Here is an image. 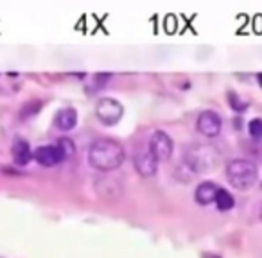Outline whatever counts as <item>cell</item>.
Listing matches in <instances>:
<instances>
[{"mask_svg":"<svg viewBox=\"0 0 262 258\" xmlns=\"http://www.w3.org/2000/svg\"><path fill=\"white\" fill-rule=\"evenodd\" d=\"M124 147L113 138H99L88 149V163L93 169L102 170V172L119 169L124 163Z\"/></svg>","mask_w":262,"mask_h":258,"instance_id":"1","label":"cell"},{"mask_svg":"<svg viewBox=\"0 0 262 258\" xmlns=\"http://www.w3.org/2000/svg\"><path fill=\"white\" fill-rule=\"evenodd\" d=\"M183 163L194 172V176L201 172H209V170L218 167L219 151L210 143H194L187 149Z\"/></svg>","mask_w":262,"mask_h":258,"instance_id":"2","label":"cell"},{"mask_svg":"<svg viewBox=\"0 0 262 258\" xmlns=\"http://www.w3.org/2000/svg\"><path fill=\"white\" fill-rule=\"evenodd\" d=\"M259 178V167L252 160L236 158L227 165V179L237 190H248Z\"/></svg>","mask_w":262,"mask_h":258,"instance_id":"3","label":"cell"},{"mask_svg":"<svg viewBox=\"0 0 262 258\" xmlns=\"http://www.w3.org/2000/svg\"><path fill=\"white\" fill-rule=\"evenodd\" d=\"M95 115L104 126H115L117 122L124 115V108L122 104L113 97H104L101 99L95 106Z\"/></svg>","mask_w":262,"mask_h":258,"instance_id":"4","label":"cell"},{"mask_svg":"<svg viewBox=\"0 0 262 258\" xmlns=\"http://www.w3.org/2000/svg\"><path fill=\"white\" fill-rule=\"evenodd\" d=\"M173 149H174V142L173 138L165 131H155L149 140V149L147 151L151 152L153 158L156 161H167L173 154Z\"/></svg>","mask_w":262,"mask_h":258,"instance_id":"5","label":"cell"},{"mask_svg":"<svg viewBox=\"0 0 262 258\" xmlns=\"http://www.w3.org/2000/svg\"><path fill=\"white\" fill-rule=\"evenodd\" d=\"M93 188H95V194L104 201H117L122 196V190H124L122 183L117 178H111V176H99V178H95Z\"/></svg>","mask_w":262,"mask_h":258,"instance_id":"6","label":"cell"},{"mask_svg":"<svg viewBox=\"0 0 262 258\" xmlns=\"http://www.w3.org/2000/svg\"><path fill=\"white\" fill-rule=\"evenodd\" d=\"M200 133L205 134V136H218L221 133V128H223V119L218 112L214 110H205V112L200 113L198 117V122H196Z\"/></svg>","mask_w":262,"mask_h":258,"instance_id":"7","label":"cell"},{"mask_svg":"<svg viewBox=\"0 0 262 258\" xmlns=\"http://www.w3.org/2000/svg\"><path fill=\"white\" fill-rule=\"evenodd\" d=\"M32 158H34L40 165H43V167H54V165L65 161V158H63V154L58 149V145L38 147V149L34 151V154H32Z\"/></svg>","mask_w":262,"mask_h":258,"instance_id":"8","label":"cell"},{"mask_svg":"<svg viewBox=\"0 0 262 258\" xmlns=\"http://www.w3.org/2000/svg\"><path fill=\"white\" fill-rule=\"evenodd\" d=\"M135 169L144 178H151V176H155L156 169H158V161L146 149V151L137 152V156H135Z\"/></svg>","mask_w":262,"mask_h":258,"instance_id":"9","label":"cell"},{"mask_svg":"<svg viewBox=\"0 0 262 258\" xmlns=\"http://www.w3.org/2000/svg\"><path fill=\"white\" fill-rule=\"evenodd\" d=\"M218 185L214 181H203L200 183L198 187H196V192H194V199L198 205L201 206H209L210 203H214L216 199V194H218Z\"/></svg>","mask_w":262,"mask_h":258,"instance_id":"10","label":"cell"},{"mask_svg":"<svg viewBox=\"0 0 262 258\" xmlns=\"http://www.w3.org/2000/svg\"><path fill=\"white\" fill-rule=\"evenodd\" d=\"M11 154H13V160L16 165H27L32 160V151H31V147H29V142L18 136L13 140Z\"/></svg>","mask_w":262,"mask_h":258,"instance_id":"11","label":"cell"},{"mask_svg":"<svg viewBox=\"0 0 262 258\" xmlns=\"http://www.w3.org/2000/svg\"><path fill=\"white\" fill-rule=\"evenodd\" d=\"M77 124V112L74 108H63L54 117V126L61 131H70Z\"/></svg>","mask_w":262,"mask_h":258,"instance_id":"12","label":"cell"},{"mask_svg":"<svg viewBox=\"0 0 262 258\" xmlns=\"http://www.w3.org/2000/svg\"><path fill=\"white\" fill-rule=\"evenodd\" d=\"M216 206L223 212H227V210H232L234 205H236V199L232 196L230 192L225 190V188H218V194H216V199H214Z\"/></svg>","mask_w":262,"mask_h":258,"instance_id":"13","label":"cell"},{"mask_svg":"<svg viewBox=\"0 0 262 258\" xmlns=\"http://www.w3.org/2000/svg\"><path fill=\"white\" fill-rule=\"evenodd\" d=\"M56 145L61 151L65 160H68V158H72V156L76 154V145H74V142H72L70 138H59L58 142H56Z\"/></svg>","mask_w":262,"mask_h":258,"instance_id":"14","label":"cell"},{"mask_svg":"<svg viewBox=\"0 0 262 258\" xmlns=\"http://www.w3.org/2000/svg\"><path fill=\"white\" fill-rule=\"evenodd\" d=\"M41 108V103L40 101H29L25 106L22 108V112H20V119H27V117H34L36 113L40 112Z\"/></svg>","mask_w":262,"mask_h":258,"instance_id":"15","label":"cell"},{"mask_svg":"<svg viewBox=\"0 0 262 258\" xmlns=\"http://www.w3.org/2000/svg\"><path fill=\"white\" fill-rule=\"evenodd\" d=\"M248 131H250V134L255 138V140L262 136V121L259 119V117H257V119H252V121H250Z\"/></svg>","mask_w":262,"mask_h":258,"instance_id":"16","label":"cell"},{"mask_svg":"<svg viewBox=\"0 0 262 258\" xmlns=\"http://www.w3.org/2000/svg\"><path fill=\"white\" fill-rule=\"evenodd\" d=\"M228 97H230V106L234 108V110H237V112H243V110H246V108H248V103L239 104L237 94H234V92H230V94H228Z\"/></svg>","mask_w":262,"mask_h":258,"instance_id":"17","label":"cell"}]
</instances>
